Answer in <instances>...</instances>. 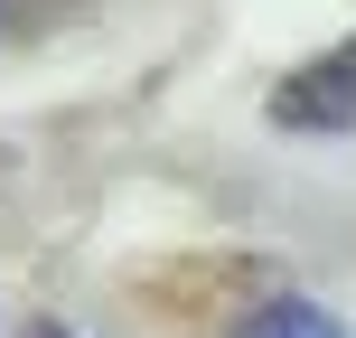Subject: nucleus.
Masks as SVG:
<instances>
[{"label": "nucleus", "mask_w": 356, "mask_h": 338, "mask_svg": "<svg viewBox=\"0 0 356 338\" xmlns=\"http://www.w3.org/2000/svg\"><path fill=\"white\" fill-rule=\"evenodd\" d=\"M272 123L300 132V141H328V132H356V38H338L328 56L291 66L272 85Z\"/></svg>", "instance_id": "1"}, {"label": "nucleus", "mask_w": 356, "mask_h": 338, "mask_svg": "<svg viewBox=\"0 0 356 338\" xmlns=\"http://www.w3.org/2000/svg\"><path fill=\"white\" fill-rule=\"evenodd\" d=\"M234 338H347V329L328 320L319 301H263V310L234 320Z\"/></svg>", "instance_id": "2"}]
</instances>
